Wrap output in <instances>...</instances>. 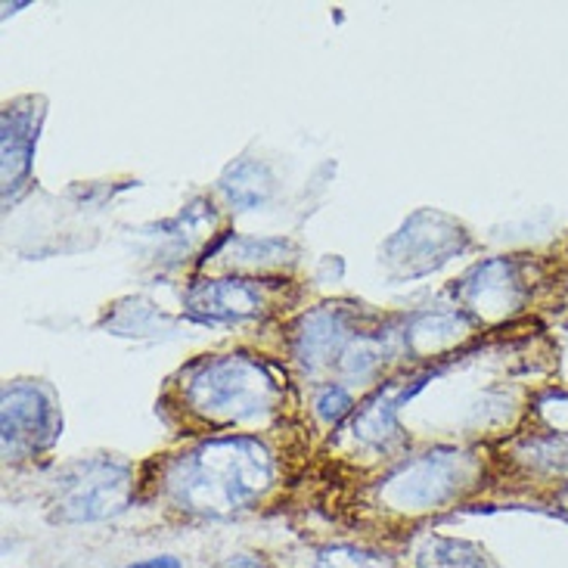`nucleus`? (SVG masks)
<instances>
[{
	"instance_id": "9b49d317",
	"label": "nucleus",
	"mask_w": 568,
	"mask_h": 568,
	"mask_svg": "<svg viewBox=\"0 0 568 568\" xmlns=\"http://www.w3.org/2000/svg\"><path fill=\"white\" fill-rule=\"evenodd\" d=\"M460 295L469 307H478L485 314H491V311L504 314L519 302V286H516L513 267L507 262H488L478 264L476 271L463 280Z\"/></svg>"
},
{
	"instance_id": "39448f33",
	"label": "nucleus",
	"mask_w": 568,
	"mask_h": 568,
	"mask_svg": "<svg viewBox=\"0 0 568 568\" xmlns=\"http://www.w3.org/2000/svg\"><path fill=\"white\" fill-rule=\"evenodd\" d=\"M466 231L454 217L438 212H416L388 243L385 262L395 267L400 277H423L438 267H445L457 252L466 248Z\"/></svg>"
},
{
	"instance_id": "0eeeda50",
	"label": "nucleus",
	"mask_w": 568,
	"mask_h": 568,
	"mask_svg": "<svg viewBox=\"0 0 568 568\" xmlns=\"http://www.w3.org/2000/svg\"><path fill=\"white\" fill-rule=\"evenodd\" d=\"M186 311L202 323L252 321L264 311V292L255 280H202L186 292Z\"/></svg>"
},
{
	"instance_id": "ddd939ff",
	"label": "nucleus",
	"mask_w": 568,
	"mask_h": 568,
	"mask_svg": "<svg viewBox=\"0 0 568 568\" xmlns=\"http://www.w3.org/2000/svg\"><path fill=\"white\" fill-rule=\"evenodd\" d=\"M416 568H497L491 556L469 540L429 538L416 550Z\"/></svg>"
},
{
	"instance_id": "f8f14e48",
	"label": "nucleus",
	"mask_w": 568,
	"mask_h": 568,
	"mask_svg": "<svg viewBox=\"0 0 568 568\" xmlns=\"http://www.w3.org/2000/svg\"><path fill=\"white\" fill-rule=\"evenodd\" d=\"M274 190V178L264 169L262 162H236L224 178H221V193L227 196L236 209H258Z\"/></svg>"
},
{
	"instance_id": "20e7f679",
	"label": "nucleus",
	"mask_w": 568,
	"mask_h": 568,
	"mask_svg": "<svg viewBox=\"0 0 568 568\" xmlns=\"http://www.w3.org/2000/svg\"><path fill=\"white\" fill-rule=\"evenodd\" d=\"M60 407L41 383H13L3 388V457L26 460L57 442L60 435Z\"/></svg>"
},
{
	"instance_id": "a211bd4d",
	"label": "nucleus",
	"mask_w": 568,
	"mask_h": 568,
	"mask_svg": "<svg viewBox=\"0 0 568 568\" xmlns=\"http://www.w3.org/2000/svg\"><path fill=\"white\" fill-rule=\"evenodd\" d=\"M559 513H562V516L568 519V491H566V497H562V509H559Z\"/></svg>"
},
{
	"instance_id": "7ed1b4c3",
	"label": "nucleus",
	"mask_w": 568,
	"mask_h": 568,
	"mask_svg": "<svg viewBox=\"0 0 568 568\" xmlns=\"http://www.w3.org/2000/svg\"><path fill=\"white\" fill-rule=\"evenodd\" d=\"M134 476L124 463L97 457L65 466L53 478L50 509L60 523H100L128 509Z\"/></svg>"
},
{
	"instance_id": "f257e3e1",
	"label": "nucleus",
	"mask_w": 568,
	"mask_h": 568,
	"mask_svg": "<svg viewBox=\"0 0 568 568\" xmlns=\"http://www.w3.org/2000/svg\"><path fill=\"white\" fill-rule=\"evenodd\" d=\"M274 485V457L258 438H209L174 457L165 469V494L193 516H231L252 507Z\"/></svg>"
},
{
	"instance_id": "423d86ee",
	"label": "nucleus",
	"mask_w": 568,
	"mask_h": 568,
	"mask_svg": "<svg viewBox=\"0 0 568 568\" xmlns=\"http://www.w3.org/2000/svg\"><path fill=\"white\" fill-rule=\"evenodd\" d=\"M469 473V457L457 450H432L426 457L400 466L383 485V497L400 509H435L457 497Z\"/></svg>"
},
{
	"instance_id": "1a4fd4ad",
	"label": "nucleus",
	"mask_w": 568,
	"mask_h": 568,
	"mask_svg": "<svg viewBox=\"0 0 568 568\" xmlns=\"http://www.w3.org/2000/svg\"><path fill=\"white\" fill-rule=\"evenodd\" d=\"M423 379H414L410 385H385L354 416V435L364 445L385 447L398 438V410L404 400H410L419 392Z\"/></svg>"
},
{
	"instance_id": "6e6552de",
	"label": "nucleus",
	"mask_w": 568,
	"mask_h": 568,
	"mask_svg": "<svg viewBox=\"0 0 568 568\" xmlns=\"http://www.w3.org/2000/svg\"><path fill=\"white\" fill-rule=\"evenodd\" d=\"M44 119L41 100H16L3 109V202L10 205L19 186H26L38 128Z\"/></svg>"
},
{
	"instance_id": "f03ea898",
	"label": "nucleus",
	"mask_w": 568,
	"mask_h": 568,
	"mask_svg": "<svg viewBox=\"0 0 568 568\" xmlns=\"http://www.w3.org/2000/svg\"><path fill=\"white\" fill-rule=\"evenodd\" d=\"M184 400L190 410L217 423L262 419L277 404V383L264 364L246 354L205 357L186 369Z\"/></svg>"
},
{
	"instance_id": "2eb2a0df",
	"label": "nucleus",
	"mask_w": 568,
	"mask_h": 568,
	"mask_svg": "<svg viewBox=\"0 0 568 568\" xmlns=\"http://www.w3.org/2000/svg\"><path fill=\"white\" fill-rule=\"evenodd\" d=\"M314 407H317V416H321L323 423H333L336 426L338 419H345V416L352 414V398H348V392L345 388H338V385H329V388H323L317 400H314Z\"/></svg>"
},
{
	"instance_id": "dca6fc26",
	"label": "nucleus",
	"mask_w": 568,
	"mask_h": 568,
	"mask_svg": "<svg viewBox=\"0 0 568 568\" xmlns=\"http://www.w3.org/2000/svg\"><path fill=\"white\" fill-rule=\"evenodd\" d=\"M128 568H184L181 566V559H174V556H153V559H143V562H134V566Z\"/></svg>"
},
{
	"instance_id": "f3484780",
	"label": "nucleus",
	"mask_w": 568,
	"mask_h": 568,
	"mask_svg": "<svg viewBox=\"0 0 568 568\" xmlns=\"http://www.w3.org/2000/svg\"><path fill=\"white\" fill-rule=\"evenodd\" d=\"M217 568H264V562L258 559H252V556H233L227 562H221Z\"/></svg>"
},
{
	"instance_id": "9d476101",
	"label": "nucleus",
	"mask_w": 568,
	"mask_h": 568,
	"mask_svg": "<svg viewBox=\"0 0 568 568\" xmlns=\"http://www.w3.org/2000/svg\"><path fill=\"white\" fill-rule=\"evenodd\" d=\"M348 348V326L338 311H314L302 321V333L295 338V354L307 369H317L329 361H342Z\"/></svg>"
},
{
	"instance_id": "4468645a",
	"label": "nucleus",
	"mask_w": 568,
	"mask_h": 568,
	"mask_svg": "<svg viewBox=\"0 0 568 568\" xmlns=\"http://www.w3.org/2000/svg\"><path fill=\"white\" fill-rule=\"evenodd\" d=\"M314 568H392L388 559L369 554V550H357V547H329L317 556Z\"/></svg>"
}]
</instances>
